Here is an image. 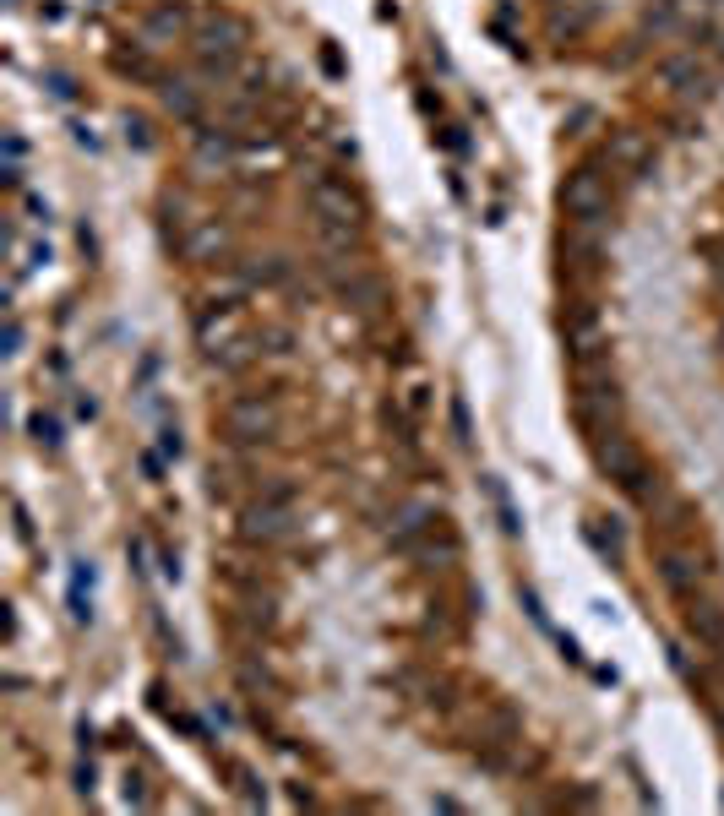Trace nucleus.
I'll return each instance as SVG.
<instances>
[{
  "mask_svg": "<svg viewBox=\"0 0 724 816\" xmlns=\"http://www.w3.org/2000/svg\"><path fill=\"white\" fill-rule=\"evenodd\" d=\"M294 528H300L294 485H273V490H261V501H251V506H245V517H240V539H245V544H284Z\"/></svg>",
  "mask_w": 724,
  "mask_h": 816,
  "instance_id": "obj_1",
  "label": "nucleus"
},
{
  "mask_svg": "<svg viewBox=\"0 0 724 816\" xmlns=\"http://www.w3.org/2000/svg\"><path fill=\"white\" fill-rule=\"evenodd\" d=\"M305 201H311V213H316V224H327V229H354L360 234V218H365V201L349 191V180H338V174H327V169H316L311 180H305Z\"/></svg>",
  "mask_w": 724,
  "mask_h": 816,
  "instance_id": "obj_2",
  "label": "nucleus"
},
{
  "mask_svg": "<svg viewBox=\"0 0 724 816\" xmlns=\"http://www.w3.org/2000/svg\"><path fill=\"white\" fill-rule=\"evenodd\" d=\"M561 208H566L572 224L600 229V224L610 218V185H605V174H600V169H572V174L561 180Z\"/></svg>",
  "mask_w": 724,
  "mask_h": 816,
  "instance_id": "obj_3",
  "label": "nucleus"
},
{
  "mask_svg": "<svg viewBox=\"0 0 724 816\" xmlns=\"http://www.w3.org/2000/svg\"><path fill=\"white\" fill-rule=\"evenodd\" d=\"M660 82H665L676 98H686V104H697V98H708V93H713V72L703 65V55H697V49H676V55H665V60H660Z\"/></svg>",
  "mask_w": 724,
  "mask_h": 816,
  "instance_id": "obj_4",
  "label": "nucleus"
},
{
  "mask_svg": "<svg viewBox=\"0 0 724 816\" xmlns=\"http://www.w3.org/2000/svg\"><path fill=\"white\" fill-rule=\"evenodd\" d=\"M224 430L234 441H273L278 420H273V403H261V397H234L224 408Z\"/></svg>",
  "mask_w": 724,
  "mask_h": 816,
  "instance_id": "obj_5",
  "label": "nucleus"
},
{
  "mask_svg": "<svg viewBox=\"0 0 724 816\" xmlns=\"http://www.w3.org/2000/svg\"><path fill=\"white\" fill-rule=\"evenodd\" d=\"M594 463L610 473L616 485H632L637 473H643V457H637V446L610 425V430H594Z\"/></svg>",
  "mask_w": 724,
  "mask_h": 816,
  "instance_id": "obj_6",
  "label": "nucleus"
},
{
  "mask_svg": "<svg viewBox=\"0 0 724 816\" xmlns=\"http://www.w3.org/2000/svg\"><path fill=\"white\" fill-rule=\"evenodd\" d=\"M703 577H708V561H697V556H686V550H665V556H660V582H665L676 599H692V593L703 588Z\"/></svg>",
  "mask_w": 724,
  "mask_h": 816,
  "instance_id": "obj_7",
  "label": "nucleus"
},
{
  "mask_svg": "<svg viewBox=\"0 0 724 816\" xmlns=\"http://www.w3.org/2000/svg\"><path fill=\"white\" fill-rule=\"evenodd\" d=\"M441 528V517H436V506L430 501H409V506H398V517H392V550H414L420 544V533H436Z\"/></svg>",
  "mask_w": 724,
  "mask_h": 816,
  "instance_id": "obj_8",
  "label": "nucleus"
},
{
  "mask_svg": "<svg viewBox=\"0 0 724 816\" xmlns=\"http://www.w3.org/2000/svg\"><path fill=\"white\" fill-rule=\"evenodd\" d=\"M686 604V632L708 648V653H724V609L713 604V599H681Z\"/></svg>",
  "mask_w": 724,
  "mask_h": 816,
  "instance_id": "obj_9",
  "label": "nucleus"
},
{
  "mask_svg": "<svg viewBox=\"0 0 724 816\" xmlns=\"http://www.w3.org/2000/svg\"><path fill=\"white\" fill-rule=\"evenodd\" d=\"M180 28H185V6H175V0H169V6H158V12H148V17L137 22V44H142V49H158V44H169Z\"/></svg>",
  "mask_w": 724,
  "mask_h": 816,
  "instance_id": "obj_10",
  "label": "nucleus"
},
{
  "mask_svg": "<svg viewBox=\"0 0 724 816\" xmlns=\"http://www.w3.org/2000/svg\"><path fill=\"white\" fill-rule=\"evenodd\" d=\"M93 582H98V566H93V561H77V566H72V588H65V604H72V621H77V626H93Z\"/></svg>",
  "mask_w": 724,
  "mask_h": 816,
  "instance_id": "obj_11",
  "label": "nucleus"
},
{
  "mask_svg": "<svg viewBox=\"0 0 724 816\" xmlns=\"http://www.w3.org/2000/svg\"><path fill=\"white\" fill-rule=\"evenodd\" d=\"M164 109H169L175 120H185V125H202V93H196V82L169 77V82H164Z\"/></svg>",
  "mask_w": 724,
  "mask_h": 816,
  "instance_id": "obj_12",
  "label": "nucleus"
},
{
  "mask_svg": "<svg viewBox=\"0 0 724 816\" xmlns=\"http://www.w3.org/2000/svg\"><path fill=\"white\" fill-rule=\"evenodd\" d=\"M224 245H229L224 224H218V218H208V224H196V234L185 240V256H191V261H213V256H224Z\"/></svg>",
  "mask_w": 724,
  "mask_h": 816,
  "instance_id": "obj_13",
  "label": "nucleus"
},
{
  "mask_svg": "<svg viewBox=\"0 0 724 816\" xmlns=\"http://www.w3.org/2000/svg\"><path fill=\"white\" fill-rule=\"evenodd\" d=\"M485 496H490V506H496V517H501V533H512V539H517V533H523V517H517V506H512L507 485L485 473Z\"/></svg>",
  "mask_w": 724,
  "mask_h": 816,
  "instance_id": "obj_14",
  "label": "nucleus"
},
{
  "mask_svg": "<svg viewBox=\"0 0 724 816\" xmlns=\"http://www.w3.org/2000/svg\"><path fill=\"white\" fill-rule=\"evenodd\" d=\"M28 430H33V441H38L44 452H60V420H55V414H44V408H38V414L28 420Z\"/></svg>",
  "mask_w": 724,
  "mask_h": 816,
  "instance_id": "obj_15",
  "label": "nucleus"
},
{
  "mask_svg": "<svg viewBox=\"0 0 724 816\" xmlns=\"http://www.w3.org/2000/svg\"><path fill=\"white\" fill-rule=\"evenodd\" d=\"M120 131H125V142L137 148V153H153V131H148L142 115H120Z\"/></svg>",
  "mask_w": 724,
  "mask_h": 816,
  "instance_id": "obj_16",
  "label": "nucleus"
},
{
  "mask_svg": "<svg viewBox=\"0 0 724 816\" xmlns=\"http://www.w3.org/2000/svg\"><path fill=\"white\" fill-rule=\"evenodd\" d=\"M256 349H261V354H289V349H294V332H289V327H268V332H256Z\"/></svg>",
  "mask_w": 724,
  "mask_h": 816,
  "instance_id": "obj_17",
  "label": "nucleus"
},
{
  "mask_svg": "<svg viewBox=\"0 0 724 816\" xmlns=\"http://www.w3.org/2000/svg\"><path fill=\"white\" fill-rule=\"evenodd\" d=\"M653 33H665V28H676L681 22V0H660V6H648V17H643Z\"/></svg>",
  "mask_w": 724,
  "mask_h": 816,
  "instance_id": "obj_18",
  "label": "nucleus"
},
{
  "mask_svg": "<svg viewBox=\"0 0 724 816\" xmlns=\"http://www.w3.org/2000/svg\"><path fill=\"white\" fill-rule=\"evenodd\" d=\"M610 153H616L621 164H643V153H648V148H643V136H637V131H621Z\"/></svg>",
  "mask_w": 724,
  "mask_h": 816,
  "instance_id": "obj_19",
  "label": "nucleus"
},
{
  "mask_svg": "<svg viewBox=\"0 0 724 816\" xmlns=\"http://www.w3.org/2000/svg\"><path fill=\"white\" fill-rule=\"evenodd\" d=\"M158 452H164V457H180V452H185V436H180V425H169V420L158 425Z\"/></svg>",
  "mask_w": 724,
  "mask_h": 816,
  "instance_id": "obj_20",
  "label": "nucleus"
},
{
  "mask_svg": "<svg viewBox=\"0 0 724 816\" xmlns=\"http://www.w3.org/2000/svg\"><path fill=\"white\" fill-rule=\"evenodd\" d=\"M142 784H148L142 773H125V805H153V795H148Z\"/></svg>",
  "mask_w": 724,
  "mask_h": 816,
  "instance_id": "obj_21",
  "label": "nucleus"
},
{
  "mask_svg": "<svg viewBox=\"0 0 724 816\" xmlns=\"http://www.w3.org/2000/svg\"><path fill=\"white\" fill-rule=\"evenodd\" d=\"M452 430H457V441H474V430H469V408H464V397H452Z\"/></svg>",
  "mask_w": 724,
  "mask_h": 816,
  "instance_id": "obj_22",
  "label": "nucleus"
},
{
  "mask_svg": "<svg viewBox=\"0 0 724 816\" xmlns=\"http://www.w3.org/2000/svg\"><path fill=\"white\" fill-rule=\"evenodd\" d=\"M44 82H49V93H55V98H77V88H72V77H65V72H49Z\"/></svg>",
  "mask_w": 724,
  "mask_h": 816,
  "instance_id": "obj_23",
  "label": "nucleus"
},
{
  "mask_svg": "<svg viewBox=\"0 0 724 816\" xmlns=\"http://www.w3.org/2000/svg\"><path fill=\"white\" fill-rule=\"evenodd\" d=\"M17 354H22V321L12 316L6 321V360H17Z\"/></svg>",
  "mask_w": 724,
  "mask_h": 816,
  "instance_id": "obj_24",
  "label": "nucleus"
},
{
  "mask_svg": "<svg viewBox=\"0 0 724 816\" xmlns=\"http://www.w3.org/2000/svg\"><path fill=\"white\" fill-rule=\"evenodd\" d=\"M28 142H22V131H6V164H22Z\"/></svg>",
  "mask_w": 724,
  "mask_h": 816,
  "instance_id": "obj_25",
  "label": "nucleus"
},
{
  "mask_svg": "<svg viewBox=\"0 0 724 816\" xmlns=\"http://www.w3.org/2000/svg\"><path fill=\"white\" fill-rule=\"evenodd\" d=\"M72 136H77V148H88V153H98V136H93L88 125H72Z\"/></svg>",
  "mask_w": 724,
  "mask_h": 816,
  "instance_id": "obj_26",
  "label": "nucleus"
},
{
  "mask_svg": "<svg viewBox=\"0 0 724 816\" xmlns=\"http://www.w3.org/2000/svg\"><path fill=\"white\" fill-rule=\"evenodd\" d=\"M28 213H33V224H49V201H44V196H28Z\"/></svg>",
  "mask_w": 724,
  "mask_h": 816,
  "instance_id": "obj_27",
  "label": "nucleus"
},
{
  "mask_svg": "<svg viewBox=\"0 0 724 816\" xmlns=\"http://www.w3.org/2000/svg\"><path fill=\"white\" fill-rule=\"evenodd\" d=\"M93 778H98V773H93V762H82V768H77V789H82V795H93Z\"/></svg>",
  "mask_w": 724,
  "mask_h": 816,
  "instance_id": "obj_28",
  "label": "nucleus"
},
{
  "mask_svg": "<svg viewBox=\"0 0 724 816\" xmlns=\"http://www.w3.org/2000/svg\"><path fill=\"white\" fill-rule=\"evenodd\" d=\"M77 414H82V420H93V414H98V403H93L88 392H77Z\"/></svg>",
  "mask_w": 724,
  "mask_h": 816,
  "instance_id": "obj_29",
  "label": "nucleus"
},
{
  "mask_svg": "<svg viewBox=\"0 0 724 816\" xmlns=\"http://www.w3.org/2000/svg\"><path fill=\"white\" fill-rule=\"evenodd\" d=\"M556 642H561V653H566V659H572V664H583V648H577V642H572V637H556Z\"/></svg>",
  "mask_w": 724,
  "mask_h": 816,
  "instance_id": "obj_30",
  "label": "nucleus"
},
{
  "mask_svg": "<svg viewBox=\"0 0 724 816\" xmlns=\"http://www.w3.org/2000/svg\"><path fill=\"white\" fill-rule=\"evenodd\" d=\"M713 49H719V60H724V33H719V38H713Z\"/></svg>",
  "mask_w": 724,
  "mask_h": 816,
  "instance_id": "obj_31",
  "label": "nucleus"
},
{
  "mask_svg": "<svg viewBox=\"0 0 724 816\" xmlns=\"http://www.w3.org/2000/svg\"><path fill=\"white\" fill-rule=\"evenodd\" d=\"M719 6H724V0H719Z\"/></svg>",
  "mask_w": 724,
  "mask_h": 816,
  "instance_id": "obj_32",
  "label": "nucleus"
}]
</instances>
